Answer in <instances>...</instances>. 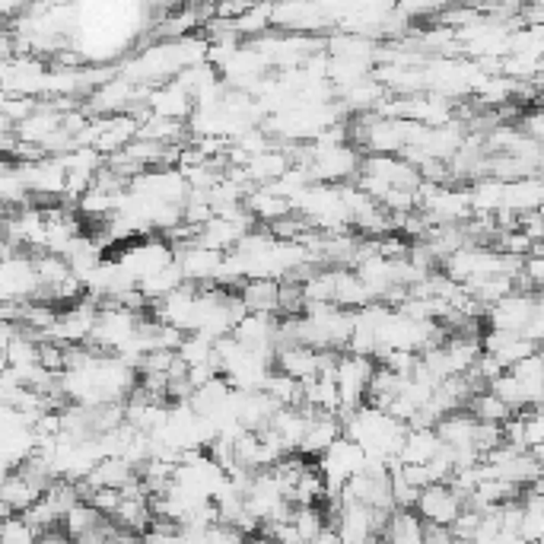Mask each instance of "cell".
<instances>
[{"mask_svg": "<svg viewBox=\"0 0 544 544\" xmlns=\"http://www.w3.org/2000/svg\"><path fill=\"white\" fill-rule=\"evenodd\" d=\"M316 468L322 471V481H325V497H338L344 481L363 468V446L340 433L325 452L316 455Z\"/></svg>", "mask_w": 544, "mask_h": 544, "instance_id": "1", "label": "cell"}, {"mask_svg": "<svg viewBox=\"0 0 544 544\" xmlns=\"http://www.w3.org/2000/svg\"><path fill=\"white\" fill-rule=\"evenodd\" d=\"M461 507H465L461 497L443 481L420 487V493H417V500H414L417 516H420L423 522H439V525H452V519L459 516Z\"/></svg>", "mask_w": 544, "mask_h": 544, "instance_id": "2", "label": "cell"}, {"mask_svg": "<svg viewBox=\"0 0 544 544\" xmlns=\"http://www.w3.org/2000/svg\"><path fill=\"white\" fill-rule=\"evenodd\" d=\"M175 261H179L181 277L188 284H213L220 274V265H223V252L191 242V245L175 249Z\"/></svg>", "mask_w": 544, "mask_h": 544, "instance_id": "3", "label": "cell"}, {"mask_svg": "<svg viewBox=\"0 0 544 544\" xmlns=\"http://www.w3.org/2000/svg\"><path fill=\"white\" fill-rule=\"evenodd\" d=\"M340 436V417L328 414V411H312L309 423H306V433H302L296 452L306 455V459L316 461V455H322L334 439Z\"/></svg>", "mask_w": 544, "mask_h": 544, "instance_id": "4", "label": "cell"}, {"mask_svg": "<svg viewBox=\"0 0 544 544\" xmlns=\"http://www.w3.org/2000/svg\"><path fill=\"white\" fill-rule=\"evenodd\" d=\"M481 350L484 354H491L503 370H509L516 360H522V356H529L532 350H538V344L516 332H493V328H487V334L481 338Z\"/></svg>", "mask_w": 544, "mask_h": 544, "instance_id": "5", "label": "cell"}, {"mask_svg": "<svg viewBox=\"0 0 544 544\" xmlns=\"http://www.w3.org/2000/svg\"><path fill=\"white\" fill-rule=\"evenodd\" d=\"M245 312H265V316H277V280L274 277H245L236 287Z\"/></svg>", "mask_w": 544, "mask_h": 544, "instance_id": "6", "label": "cell"}, {"mask_svg": "<svg viewBox=\"0 0 544 544\" xmlns=\"http://www.w3.org/2000/svg\"><path fill=\"white\" fill-rule=\"evenodd\" d=\"M541 366H544L541 350H532L529 356H522V360H516L513 366H509V372L525 386L532 404H541Z\"/></svg>", "mask_w": 544, "mask_h": 544, "instance_id": "7", "label": "cell"}, {"mask_svg": "<svg viewBox=\"0 0 544 544\" xmlns=\"http://www.w3.org/2000/svg\"><path fill=\"white\" fill-rule=\"evenodd\" d=\"M487 388H491L497 398H503L513 411H522V408H541V404H532L529 392H525V386H522L519 379L513 376L509 370H503L500 376H493L491 382H487Z\"/></svg>", "mask_w": 544, "mask_h": 544, "instance_id": "8", "label": "cell"}, {"mask_svg": "<svg viewBox=\"0 0 544 544\" xmlns=\"http://www.w3.org/2000/svg\"><path fill=\"white\" fill-rule=\"evenodd\" d=\"M38 529L23 513H7L0 519V541H36Z\"/></svg>", "mask_w": 544, "mask_h": 544, "instance_id": "9", "label": "cell"}, {"mask_svg": "<svg viewBox=\"0 0 544 544\" xmlns=\"http://www.w3.org/2000/svg\"><path fill=\"white\" fill-rule=\"evenodd\" d=\"M16 332V325L10 322V318H0V350H4V344L10 340V334Z\"/></svg>", "mask_w": 544, "mask_h": 544, "instance_id": "10", "label": "cell"}, {"mask_svg": "<svg viewBox=\"0 0 544 544\" xmlns=\"http://www.w3.org/2000/svg\"><path fill=\"white\" fill-rule=\"evenodd\" d=\"M0 519H4V509H0Z\"/></svg>", "mask_w": 544, "mask_h": 544, "instance_id": "11", "label": "cell"}]
</instances>
